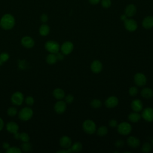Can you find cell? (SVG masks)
I'll return each mask as SVG.
<instances>
[{
	"label": "cell",
	"mask_w": 153,
	"mask_h": 153,
	"mask_svg": "<svg viewBox=\"0 0 153 153\" xmlns=\"http://www.w3.org/2000/svg\"><path fill=\"white\" fill-rule=\"evenodd\" d=\"M117 124H118L117 121L115 119H112L109 122V125L111 127H115L116 126H117Z\"/></svg>",
	"instance_id": "40"
},
{
	"label": "cell",
	"mask_w": 153,
	"mask_h": 153,
	"mask_svg": "<svg viewBox=\"0 0 153 153\" xmlns=\"http://www.w3.org/2000/svg\"><path fill=\"white\" fill-rule=\"evenodd\" d=\"M6 128L7 131L11 133H13L14 137L16 139H19V134L17 133L19 130V126L17 123L14 122H9L6 125Z\"/></svg>",
	"instance_id": "7"
},
{
	"label": "cell",
	"mask_w": 153,
	"mask_h": 153,
	"mask_svg": "<svg viewBox=\"0 0 153 153\" xmlns=\"http://www.w3.org/2000/svg\"><path fill=\"white\" fill-rule=\"evenodd\" d=\"M90 105L93 108H94V109L99 108L102 106V102L99 99H95L91 100L90 103Z\"/></svg>",
	"instance_id": "28"
},
{
	"label": "cell",
	"mask_w": 153,
	"mask_h": 153,
	"mask_svg": "<svg viewBox=\"0 0 153 153\" xmlns=\"http://www.w3.org/2000/svg\"><path fill=\"white\" fill-rule=\"evenodd\" d=\"M131 108L134 112H140L142 111L143 103L139 99H134L131 103Z\"/></svg>",
	"instance_id": "16"
},
{
	"label": "cell",
	"mask_w": 153,
	"mask_h": 153,
	"mask_svg": "<svg viewBox=\"0 0 153 153\" xmlns=\"http://www.w3.org/2000/svg\"><path fill=\"white\" fill-rule=\"evenodd\" d=\"M14 25L15 19L14 17L10 14H6L4 15L0 21L1 26L5 30H10L12 29Z\"/></svg>",
	"instance_id": "1"
},
{
	"label": "cell",
	"mask_w": 153,
	"mask_h": 153,
	"mask_svg": "<svg viewBox=\"0 0 153 153\" xmlns=\"http://www.w3.org/2000/svg\"><path fill=\"white\" fill-rule=\"evenodd\" d=\"M39 33L42 36H46L50 32V27L46 24H43L39 28Z\"/></svg>",
	"instance_id": "24"
},
{
	"label": "cell",
	"mask_w": 153,
	"mask_h": 153,
	"mask_svg": "<svg viewBox=\"0 0 153 153\" xmlns=\"http://www.w3.org/2000/svg\"><path fill=\"white\" fill-rule=\"evenodd\" d=\"M22 44L27 48H30L35 45L34 40L30 36H24L21 41Z\"/></svg>",
	"instance_id": "15"
},
{
	"label": "cell",
	"mask_w": 153,
	"mask_h": 153,
	"mask_svg": "<svg viewBox=\"0 0 153 153\" xmlns=\"http://www.w3.org/2000/svg\"><path fill=\"white\" fill-rule=\"evenodd\" d=\"M25 102L27 105L31 106L34 103V99L32 96H27L25 99Z\"/></svg>",
	"instance_id": "37"
},
{
	"label": "cell",
	"mask_w": 153,
	"mask_h": 153,
	"mask_svg": "<svg viewBox=\"0 0 153 153\" xmlns=\"http://www.w3.org/2000/svg\"><path fill=\"white\" fill-rule=\"evenodd\" d=\"M3 127H4V121L0 117V131L2 130Z\"/></svg>",
	"instance_id": "45"
},
{
	"label": "cell",
	"mask_w": 153,
	"mask_h": 153,
	"mask_svg": "<svg viewBox=\"0 0 153 153\" xmlns=\"http://www.w3.org/2000/svg\"><path fill=\"white\" fill-rule=\"evenodd\" d=\"M57 60V59L56 55L54 53H50L47 56V58H46V61L47 63L50 65H53L56 63Z\"/></svg>",
	"instance_id": "25"
},
{
	"label": "cell",
	"mask_w": 153,
	"mask_h": 153,
	"mask_svg": "<svg viewBox=\"0 0 153 153\" xmlns=\"http://www.w3.org/2000/svg\"><path fill=\"white\" fill-rule=\"evenodd\" d=\"M118 104V99L117 97L112 96L106 99L105 102V105L107 108H113L117 106Z\"/></svg>",
	"instance_id": "12"
},
{
	"label": "cell",
	"mask_w": 153,
	"mask_h": 153,
	"mask_svg": "<svg viewBox=\"0 0 153 153\" xmlns=\"http://www.w3.org/2000/svg\"><path fill=\"white\" fill-rule=\"evenodd\" d=\"M138 93V89L136 87H131L128 90V93L131 96H135Z\"/></svg>",
	"instance_id": "34"
},
{
	"label": "cell",
	"mask_w": 153,
	"mask_h": 153,
	"mask_svg": "<svg viewBox=\"0 0 153 153\" xmlns=\"http://www.w3.org/2000/svg\"><path fill=\"white\" fill-rule=\"evenodd\" d=\"M74 97L72 94H68L65 97V102L68 103H71L74 101Z\"/></svg>",
	"instance_id": "38"
},
{
	"label": "cell",
	"mask_w": 153,
	"mask_h": 153,
	"mask_svg": "<svg viewBox=\"0 0 153 153\" xmlns=\"http://www.w3.org/2000/svg\"><path fill=\"white\" fill-rule=\"evenodd\" d=\"M82 128L87 134H92L96 130V125L93 121L86 120L82 123Z\"/></svg>",
	"instance_id": "2"
},
{
	"label": "cell",
	"mask_w": 153,
	"mask_h": 153,
	"mask_svg": "<svg viewBox=\"0 0 153 153\" xmlns=\"http://www.w3.org/2000/svg\"><path fill=\"white\" fill-rule=\"evenodd\" d=\"M128 145L132 148H136L140 145L139 139L135 136H130L127 140Z\"/></svg>",
	"instance_id": "18"
},
{
	"label": "cell",
	"mask_w": 153,
	"mask_h": 153,
	"mask_svg": "<svg viewBox=\"0 0 153 153\" xmlns=\"http://www.w3.org/2000/svg\"><path fill=\"white\" fill-rule=\"evenodd\" d=\"M53 96L58 100H62L65 97V96L64 91L62 89L59 88L54 89L53 92Z\"/></svg>",
	"instance_id": "22"
},
{
	"label": "cell",
	"mask_w": 153,
	"mask_h": 153,
	"mask_svg": "<svg viewBox=\"0 0 153 153\" xmlns=\"http://www.w3.org/2000/svg\"><path fill=\"white\" fill-rule=\"evenodd\" d=\"M33 115V111L29 107H25L20 110L19 113V117L22 121H27L30 120Z\"/></svg>",
	"instance_id": "4"
},
{
	"label": "cell",
	"mask_w": 153,
	"mask_h": 153,
	"mask_svg": "<svg viewBox=\"0 0 153 153\" xmlns=\"http://www.w3.org/2000/svg\"><path fill=\"white\" fill-rule=\"evenodd\" d=\"M142 117L147 122L153 121V109L150 107L145 108L142 112Z\"/></svg>",
	"instance_id": "9"
},
{
	"label": "cell",
	"mask_w": 153,
	"mask_h": 153,
	"mask_svg": "<svg viewBox=\"0 0 153 153\" xmlns=\"http://www.w3.org/2000/svg\"><path fill=\"white\" fill-rule=\"evenodd\" d=\"M90 68L91 71L93 73L98 74L102 71L103 69V65H102V63L100 62V61L96 60L91 63Z\"/></svg>",
	"instance_id": "13"
},
{
	"label": "cell",
	"mask_w": 153,
	"mask_h": 153,
	"mask_svg": "<svg viewBox=\"0 0 153 153\" xmlns=\"http://www.w3.org/2000/svg\"><path fill=\"white\" fill-rule=\"evenodd\" d=\"M9 59V55L7 53H2L0 54V65L5 62L7 61Z\"/></svg>",
	"instance_id": "32"
},
{
	"label": "cell",
	"mask_w": 153,
	"mask_h": 153,
	"mask_svg": "<svg viewBox=\"0 0 153 153\" xmlns=\"http://www.w3.org/2000/svg\"><path fill=\"white\" fill-rule=\"evenodd\" d=\"M59 142L61 147H62L64 149H68L70 148L72 145V140L71 138L67 136H62L60 139Z\"/></svg>",
	"instance_id": "17"
},
{
	"label": "cell",
	"mask_w": 153,
	"mask_h": 153,
	"mask_svg": "<svg viewBox=\"0 0 153 153\" xmlns=\"http://www.w3.org/2000/svg\"><path fill=\"white\" fill-rule=\"evenodd\" d=\"M41 20L44 22V23H45L47 22V21L48 20V16L47 14H43L41 17Z\"/></svg>",
	"instance_id": "42"
},
{
	"label": "cell",
	"mask_w": 153,
	"mask_h": 153,
	"mask_svg": "<svg viewBox=\"0 0 153 153\" xmlns=\"http://www.w3.org/2000/svg\"><path fill=\"white\" fill-rule=\"evenodd\" d=\"M120 19H121V20L124 21V20H126L127 19V16L124 14H123V15H121V16Z\"/></svg>",
	"instance_id": "46"
},
{
	"label": "cell",
	"mask_w": 153,
	"mask_h": 153,
	"mask_svg": "<svg viewBox=\"0 0 153 153\" xmlns=\"http://www.w3.org/2000/svg\"><path fill=\"white\" fill-rule=\"evenodd\" d=\"M57 54V55H56V57H57V60H63V58H64V56H63V54L62 53H56Z\"/></svg>",
	"instance_id": "43"
},
{
	"label": "cell",
	"mask_w": 153,
	"mask_h": 153,
	"mask_svg": "<svg viewBox=\"0 0 153 153\" xmlns=\"http://www.w3.org/2000/svg\"><path fill=\"white\" fill-rule=\"evenodd\" d=\"M71 148V150H72V152H79L82 149V145L81 142H76L72 145V147Z\"/></svg>",
	"instance_id": "26"
},
{
	"label": "cell",
	"mask_w": 153,
	"mask_h": 153,
	"mask_svg": "<svg viewBox=\"0 0 153 153\" xmlns=\"http://www.w3.org/2000/svg\"><path fill=\"white\" fill-rule=\"evenodd\" d=\"M31 148H32V146H31L30 143H28L27 142H24L22 145V149L23 151H25V152L29 151L31 150Z\"/></svg>",
	"instance_id": "33"
},
{
	"label": "cell",
	"mask_w": 153,
	"mask_h": 153,
	"mask_svg": "<svg viewBox=\"0 0 153 153\" xmlns=\"http://www.w3.org/2000/svg\"><path fill=\"white\" fill-rule=\"evenodd\" d=\"M124 144V141L121 140H118L115 142V146L117 148H121L122 146H123Z\"/></svg>",
	"instance_id": "39"
},
{
	"label": "cell",
	"mask_w": 153,
	"mask_h": 153,
	"mask_svg": "<svg viewBox=\"0 0 153 153\" xmlns=\"http://www.w3.org/2000/svg\"><path fill=\"white\" fill-rule=\"evenodd\" d=\"M57 152V153H69V152H72V151L71 150V148H69L66 149H63V150L58 151Z\"/></svg>",
	"instance_id": "41"
},
{
	"label": "cell",
	"mask_w": 153,
	"mask_h": 153,
	"mask_svg": "<svg viewBox=\"0 0 153 153\" xmlns=\"http://www.w3.org/2000/svg\"><path fill=\"white\" fill-rule=\"evenodd\" d=\"M66 109V102L63 100L57 101L54 105V110L57 114H62L63 113Z\"/></svg>",
	"instance_id": "14"
},
{
	"label": "cell",
	"mask_w": 153,
	"mask_h": 153,
	"mask_svg": "<svg viewBox=\"0 0 153 153\" xmlns=\"http://www.w3.org/2000/svg\"><path fill=\"white\" fill-rule=\"evenodd\" d=\"M7 153H22V151L20 148L13 146V147H9L8 149H7L6 151Z\"/></svg>",
	"instance_id": "30"
},
{
	"label": "cell",
	"mask_w": 153,
	"mask_h": 153,
	"mask_svg": "<svg viewBox=\"0 0 153 153\" xmlns=\"http://www.w3.org/2000/svg\"><path fill=\"white\" fill-rule=\"evenodd\" d=\"M45 48L48 52L56 54L60 50V45L56 41H48L45 43Z\"/></svg>",
	"instance_id": "5"
},
{
	"label": "cell",
	"mask_w": 153,
	"mask_h": 153,
	"mask_svg": "<svg viewBox=\"0 0 153 153\" xmlns=\"http://www.w3.org/2000/svg\"><path fill=\"white\" fill-rule=\"evenodd\" d=\"M101 5L103 8H108L111 5V0H101Z\"/></svg>",
	"instance_id": "36"
},
{
	"label": "cell",
	"mask_w": 153,
	"mask_h": 153,
	"mask_svg": "<svg viewBox=\"0 0 153 153\" xmlns=\"http://www.w3.org/2000/svg\"><path fill=\"white\" fill-rule=\"evenodd\" d=\"M19 139H20L23 142H27L29 140V136L26 133H21L19 134Z\"/></svg>",
	"instance_id": "31"
},
{
	"label": "cell",
	"mask_w": 153,
	"mask_h": 153,
	"mask_svg": "<svg viewBox=\"0 0 153 153\" xmlns=\"http://www.w3.org/2000/svg\"><path fill=\"white\" fill-rule=\"evenodd\" d=\"M142 26L146 29L152 28L153 27V17L149 16L144 18L142 21Z\"/></svg>",
	"instance_id": "20"
},
{
	"label": "cell",
	"mask_w": 153,
	"mask_h": 153,
	"mask_svg": "<svg viewBox=\"0 0 153 153\" xmlns=\"http://www.w3.org/2000/svg\"><path fill=\"white\" fill-rule=\"evenodd\" d=\"M124 24L126 29L129 32H134L137 28V22L131 19H127L124 21Z\"/></svg>",
	"instance_id": "8"
},
{
	"label": "cell",
	"mask_w": 153,
	"mask_h": 153,
	"mask_svg": "<svg viewBox=\"0 0 153 153\" xmlns=\"http://www.w3.org/2000/svg\"><path fill=\"white\" fill-rule=\"evenodd\" d=\"M146 76L140 72L137 73L134 76V81L136 85L139 87L144 86L146 83Z\"/></svg>",
	"instance_id": "6"
},
{
	"label": "cell",
	"mask_w": 153,
	"mask_h": 153,
	"mask_svg": "<svg viewBox=\"0 0 153 153\" xmlns=\"http://www.w3.org/2000/svg\"><path fill=\"white\" fill-rule=\"evenodd\" d=\"M136 11H137V9L134 5L129 4L126 7L124 12H125V14L127 17H130L133 16L136 13Z\"/></svg>",
	"instance_id": "19"
},
{
	"label": "cell",
	"mask_w": 153,
	"mask_h": 153,
	"mask_svg": "<svg viewBox=\"0 0 153 153\" xmlns=\"http://www.w3.org/2000/svg\"><path fill=\"white\" fill-rule=\"evenodd\" d=\"M151 151V145L149 143L146 142L142 146V151L145 153H148Z\"/></svg>",
	"instance_id": "29"
},
{
	"label": "cell",
	"mask_w": 153,
	"mask_h": 153,
	"mask_svg": "<svg viewBox=\"0 0 153 153\" xmlns=\"http://www.w3.org/2000/svg\"><path fill=\"white\" fill-rule=\"evenodd\" d=\"M132 130L131 126L127 122H122L117 125V131L121 135L129 134Z\"/></svg>",
	"instance_id": "3"
},
{
	"label": "cell",
	"mask_w": 153,
	"mask_h": 153,
	"mask_svg": "<svg viewBox=\"0 0 153 153\" xmlns=\"http://www.w3.org/2000/svg\"><path fill=\"white\" fill-rule=\"evenodd\" d=\"M12 103L15 105H21L23 102L24 100V96L23 94L19 91L15 92L13 94L11 98Z\"/></svg>",
	"instance_id": "10"
},
{
	"label": "cell",
	"mask_w": 153,
	"mask_h": 153,
	"mask_svg": "<svg viewBox=\"0 0 153 153\" xmlns=\"http://www.w3.org/2000/svg\"><path fill=\"white\" fill-rule=\"evenodd\" d=\"M108 128L106 126H100L97 130V134L100 136H104L108 133Z\"/></svg>",
	"instance_id": "27"
},
{
	"label": "cell",
	"mask_w": 153,
	"mask_h": 153,
	"mask_svg": "<svg viewBox=\"0 0 153 153\" xmlns=\"http://www.w3.org/2000/svg\"><path fill=\"white\" fill-rule=\"evenodd\" d=\"M152 145H153V139H152Z\"/></svg>",
	"instance_id": "48"
},
{
	"label": "cell",
	"mask_w": 153,
	"mask_h": 153,
	"mask_svg": "<svg viewBox=\"0 0 153 153\" xmlns=\"http://www.w3.org/2000/svg\"><path fill=\"white\" fill-rule=\"evenodd\" d=\"M128 120L130 121L132 123H137L138 122L141 118V115L139 114L137 112H133L130 113L128 115Z\"/></svg>",
	"instance_id": "23"
},
{
	"label": "cell",
	"mask_w": 153,
	"mask_h": 153,
	"mask_svg": "<svg viewBox=\"0 0 153 153\" xmlns=\"http://www.w3.org/2000/svg\"><path fill=\"white\" fill-rule=\"evenodd\" d=\"M3 148H4V149H8L9 147H10V145H9V144H8V143H7V142H4V143H3Z\"/></svg>",
	"instance_id": "47"
},
{
	"label": "cell",
	"mask_w": 153,
	"mask_h": 153,
	"mask_svg": "<svg viewBox=\"0 0 153 153\" xmlns=\"http://www.w3.org/2000/svg\"><path fill=\"white\" fill-rule=\"evenodd\" d=\"M100 0H89L90 3L93 5L97 4L99 2H100Z\"/></svg>",
	"instance_id": "44"
},
{
	"label": "cell",
	"mask_w": 153,
	"mask_h": 153,
	"mask_svg": "<svg viewBox=\"0 0 153 153\" xmlns=\"http://www.w3.org/2000/svg\"><path fill=\"white\" fill-rule=\"evenodd\" d=\"M7 114L11 117H14L17 114V109L14 107H10L7 110Z\"/></svg>",
	"instance_id": "35"
},
{
	"label": "cell",
	"mask_w": 153,
	"mask_h": 153,
	"mask_svg": "<svg viewBox=\"0 0 153 153\" xmlns=\"http://www.w3.org/2000/svg\"><path fill=\"white\" fill-rule=\"evenodd\" d=\"M74 49V45L70 41H66L63 43L60 47L62 53L65 55L69 54Z\"/></svg>",
	"instance_id": "11"
},
{
	"label": "cell",
	"mask_w": 153,
	"mask_h": 153,
	"mask_svg": "<svg viewBox=\"0 0 153 153\" xmlns=\"http://www.w3.org/2000/svg\"><path fill=\"white\" fill-rule=\"evenodd\" d=\"M141 96L145 99H150L153 96V90L148 87L143 88L141 91Z\"/></svg>",
	"instance_id": "21"
}]
</instances>
